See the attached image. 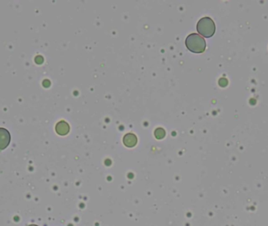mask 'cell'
<instances>
[{
  "label": "cell",
  "instance_id": "7a4b0ae2",
  "mask_svg": "<svg viewBox=\"0 0 268 226\" xmlns=\"http://www.w3.org/2000/svg\"><path fill=\"white\" fill-rule=\"evenodd\" d=\"M197 31L204 37H212L216 32L215 23L209 17H204L198 22Z\"/></svg>",
  "mask_w": 268,
  "mask_h": 226
},
{
  "label": "cell",
  "instance_id": "52a82bcc",
  "mask_svg": "<svg viewBox=\"0 0 268 226\" xmlns=\"http://www.w3.org/2000/svg\"><path fill=\"white\" fill-rule=\"evenodd\" d=\"M36 226V225H30V226Z\"/></svg>",
  "mask_w": 268,
  "mask_h": 226
},
{
  "label": "cell",
  "instance_id": "5b68a950",
  "mask_svg": "<svg viewBox=\"0 0 268 226\" xmlns=\"http://www.w3.org/2000/svg\"><path fill=\"white\" fill-rule=\"evenodd\" d=\"M70 126L65 121H61L56 126V131L60 135H66L69 132Z\"/></svg>",
  "mask_w": 268,
  "mask_h": 226
},
{
  "label": "cell",
  "instance_id": "8992f818",
  "mask_svg": "<svg viewBox=\"0 0 268 226\" xmlns=\"http://www.w3.org/2000/svg\"><path fill=\"white\" fill-rule=\"evenodd\" d=\"M155 136L157 139H162L166 136V130H164L163 128H157L155 130Z\"/></svg>",
  "mask_w": 268,
  "mask_h": 226
},
{
  "label": "cell",
  "instance_id": "3957f363",
  "mask_svg": "<svg viewBox=\"0 0 268 226\" xmlns=\"http://www.w3.org/2000/svg\"><path fill=\"white\" fill-rule=\"evenodd\" d=\"M11 136L5 128L0 127V150H3L10 145Z\"/></svg>",
  "mask_w": 268,
  "mask_h": 226
},
{
  "label": "cell",
  "instance_id": "6da1fadb",
  "mask_svg": "<svg viewBox=\"0 0 268 226\" xmlns=\"http://www.w3.org/2000/svg\"><path fill=\"white\" fill-rule=\"evenodd\" d=\"M186 47L193 53H203L206 48V43L203 37L197 33H191L187 36L185 40Z\"/></svg>",
  "mask_w": 268,
  "mask_h": 226
},
{
  "label": "cell",
  "instance_id": "277c9868",
  "mask_svg": "<svg viewBox=\"0 0 268 226\" xmlns=\"http://www.w3.org/2000/svg\"><path fill=\"white\" fill-rule=\"evenodd\" d=\"M123 143H124L125 146H127V147H134V146H136V143H137V138H136V136L132 133H128L124 136L123 138Z\"/></svg>",
  "mask_w": 268,
  "mask_h": 226
}]
</instances>
